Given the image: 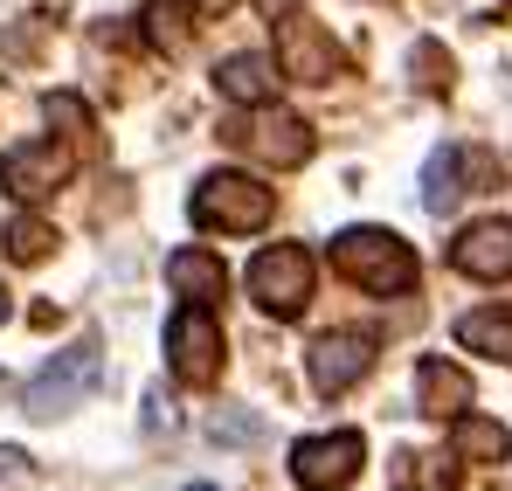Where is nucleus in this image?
Masks as SVG:
<instances>
[{
    "label": "nucleus",
    "instance_id": "obj_8",
    "mask_svg": "<svg viewBox=\"0 0 512 491\" xmlns=\"http://www.w3.org/2000/svg\"><path fill=\"white\" fill-rule=\"evenodd\" d=\"M360 457H367V443L353 429H340V436H305L291 450V478H298V491H346L360 478Z\"/></svg>",
    "mask_w": 512,
    "mask_h": 491
},
{
    "label": "nucleus",
    "instance_id": "obj_16",
    "mask_svg": "<svg viewBox=\"0 0 512 491\" xmlns=\"http://www.w3.org/2000/svg\"><path fill=\"white\" fill-rule=\"evenodd\" d=\"M464 166H471L464 146H436L429 153V166H423V208L429 215H450L464 201Z\"/></svg>",
    "mask_w": 512,
    "mask_h": 491
},
{
    "label": "nucleus",
    "instance_id": "obj_11",
    "mask_svg": "<svg viewBox=\"0 0 512 491\" xmlns=\"http://www.w3.org/2000/svg\"><path fill=\"white\" fill-rule=\"evenodd\" d=\"M450 263L478 284H499L512 277V222H471L457 243H450Z\"/></svg>",
    "mask_w": 512,
    "mask_h": 491
},
{
    "label": "nucleus",
    "instance_id": "obj_17",
    "mask_svg": "<svg viewBox=\"0 0 512 491\" xmlns=\"http://www.w3.org/2000/svg\"><path fill=\"white\" fill-rule=\"evenodd\" d=\"M457 339H464L471 353H492V360L512 367V312H464V319H457Z\"/></svg>",
    "mask_w": 512,
    "mask_h": 491
},
{
    "label": "nucleus",
    "instance_id": "obj_21",
    "mask_svg": "<svg viewBox=\"0 0 512 491\" xmlns=\"http://www.w3.org/2000/svg\"><path fill=\"white\" fill-rule=\"evenodd\" d=\"M146 42H153V49H180V42H187L180 7H146Z\"/></svg>",
    "mask_w": 512,
    "mask_h": 491
},
{
    "label": "nucleus",
    "instance_id": "obj_24",
    "mask_svg": "<svg viewBox=\"0 0 512 491\" xmlns=\"http://www.w3.org/2000/svg\"><path fill=\"white\" fill-rule=\"evenodd\" d=\"M21 471H28V457H21V450H0V485H14Z\"/></svg>",
    "mask_w": 512,
    "mask_h": 491
},
{
    "label": "nucleus",
    "instance_id": "obj_29",
    "mask_svg": "<svg viewBox=\"0 0 512 491\" xmlns=\"http://www.w3.org/2000/svg\"><path fill=\"white\" fill-rule=\"evenodd\" d=\"M187 491H215V485H187Z\"/></svg>",
    "mask_w": 512,
    "mask_h": 491
},
{
    "label": "nucleus",
    "instance_id": "obj_22",
    "mask_svg": "<svg viewBox=\"0 0 512 491\" xmlns=\"http://www.w3.org/2000/svg\"><path fill=\"white\" fill-rule=\"evenodd\" d=\"M416 70H423V90H450V56L436 42H416Z\"/></svg>",
    "mask_w": 512,
    "mask_h": 491
},
{
    "label": "nucleus",
    "instance_id": "obj_3",
    "mask_svg": "<svg viewBox=\"0 0 512 491\" xmlns=\"http://www.w3.org/2000/svg\"><path fill=\"white\" fill-rule=\"evenodd\" d=\"M104 388V360H97V346H70V353H56L35 381H28V415L35 422H56V415H70L84 395Z\"/></svg>",
    "mask_w": 512,
    "mask_h": 491
},
{
    "label": "nucleus",
    "instance_id": "obj_28",
    "mask_svg": "<svg viewBox=\"0 0 512 491\" xmlns=\"http://www.w3.org/2000/svg\"><path fill=\"white\" fill-rule=\"evenodd\" d=\"M0 319H7V291H0Z\"/></svg>",
    "mask_w": 512,
    "mask_h": 491
},
{
    "label": "nucleus",
    "instance_id": "obj_13",
    "mask_svg": "<svg viewBox=\"0 0 512 491\" xmlns=\"http://www.w3.org/2000/svg\"><path fill=\"white\" fill-rule=\"evenodd\" d=\"M167 284L180 291V298L208 305V298L229 291V270H222V256H208V249H173L167 256Z\"/></svg>",
    "mask_w": 512,
    "mask_h": 491
},
{
    "label": "nucleus",
    "instance_id": "obj_20",
    "mask_svg": "<svg viewBox=\"0 0 512 491\" xmlns=\"http://www.w3.org/2000/svg\"><path fill=\"white\" fill-rule=\"evenodd\" d=\"M42 111H49V125H63L70 139H90V104L77 97V90H49Z\"/></svg>",
    "mask_w": 512,
    "mask_h": 491
},
{
    "label": "nucleus",
    "instance_id": "obj_5",
    "mask_svg": "<svg viewBox=\"0 0 512 491\" xmlns=\"http://www.w3.org/2000/svg\"><path fill=\"white\" fill-rule=\"evenodd\" d=\"M229 139L256 153L263 166H305L312 160V125L298 118V111H277V97L270 104H250V118L243 125H229Z\"/></svg>",
    "mask_w": 512,
    "mask_h": 491
},
{
    "label": "nucleus",
    "instance_id": "obj_2",
    "mask_svg": "<svg viewBox=\"0 0 512 491\" xmlns=\"http://www.w3.org/2000/svg\"><path fill=\"white\" fill-rule=\"evenodd\" d=\"M187 215H194L201 229H222V236H256V229L277 215V194H270L263 180H250V173H208V180L194 187Z\"/></svg>",
    "mask_w": 512,
    "mask_h": 491
},
{
    "label": "nucleus",
    "instance_id": "obj_27",
    "mask_svg": "<svg viewBox=\"0 0 512 491\" xmlns=\"http://www.w3.org/2000/svg\"><path fill=\"white\" fill-rule=\"evenodd\" d=\"M256 7H263V14H270V21H277V14H291V7H298V0H256Z\"/></svg>",
    "mask_w": 512,
    "mask_h": 491
},
{
    "label": "nucleus",
    "instance_id": "obj_18",
    "mask_svg": "<svg viewBox=\"0 0 512 491\" xmlns=\"http://www.w3.org/2000/svg\"><path fill=\"white\" fill-rule=\"evenodd\" d=\"M395 491H457V464L423 457V450H402L395 457Z\"/></svg>",
    "mask_w": 512,
    "mask_h": 491
},
{
    "label": "nucleus",
    "instance_id": "obj_6",
    "mask_svg": "<svg viewBox=\"0 0 512 491\" xmlns=\"http://www.w3.org/2000/svg\"><path fill=\"white\" fill-rule=\"evenodd\" d=\"M167 360H173V374L187 381V388H208L215 374H222V326L208 319V305H180L167 319Z\"/></svg>",
    "mask_w": 512,
    "mask_h": 491
},
{
    "label": "nucleus",
    "instance_id": "obj_9",
    "mask_svg": "<svg viewBox=\"0 0 512 491\" xmlns=\"http://www.w3.org/2000/svg\"><path fill=\"white\" fill-rule=\"evenodd\" d=\"M63 180H70V153L56 139H21V146L0 153V187L14 201H49Z\"/></svg>",
    "mask_w": 512,
    "mask_h": 491
},
{
    "label": "nucleus",
    "instance_id": "obj_1",
    "mask_svg": "<svg viewBox=\"0 0 512 491\" xmlns=\"http://www.w3.org/2000/svg\"><path fill=\"white\" fill-rule=\"evenodd\" d=\"M333 270L346 284L374 291V298H402L416 284V249L402 243L395 229H340L333 236Z\"/></svg>",
    "mask_w": 512,
    "mask_h": 491
},
{
    "label": "nucleus",
    "instance_id": "obj_7",
    "mask_svg": "<svg viewBox=\"0 0 512 491\" xmlns=\"http://www.w3.org/2000/svg\"><path fill=\"white\" fill-rule=\"evenodd\" d=\"M270 28H277V70L291 83H333L340 77V49H333V35H326L319 21H305V14L291 7V14H277Z\"/></svg>",
    "mask_w": 512,
    "mask_h": 491
},
{
    "label": "nucleus",
    "instance_id": "obj_4",
    "mask_svg": "<svg viewBox=\"0 0 512 491\" xmlns=\"http://www.w3.org/2000/svg\"><path fill=\"white\" fill-rule=\"evenodd\" d=\"M250 298H256V312H270V319H298L312 305V256L298 243L263 249L250 263Z\"/></svg>",
    "mask_w": 512,
    "mask_h": 491
},
{
    "label": "nucleus",
    "instance_id": "obj_12",
    "mask_svg": "<svg viewBox=\"0 0 512 491\" xmlns=\"http://www.w3.org/2000/svg\"><path fill=\"white\" fill-rule=\"evenodd\" d=\"M416 402H423V415H436V422L464 415V409H471V374L429 353L423 367H416Z\"/></svg>",
    "mask_w": 512,
    "mask_h": 491
},
{
    "label": "nucleus",
    "instance_id": "obj_10",
    "mask_svg": "<svg viewBox=\"0 0 512 491\" xmlns=\"http://www.w3.org/2000/svg\"><path fill=\"white\" fill-rule=\"evenodd\" d=\"M367 367H374V332H326L312 346V388L319 395H346Z\"/></svg>",
    "mask_w": 512,
    "mask_h": 491
},
{
    "label": "nucleus",
    "instance_id": "obj_25",
    "mask_svg": "<svg viewBox=\"0 0 512 491\" xmlns=\"http://www.w3.org/2000/svg\"><path fill=\"white\" fill-rule=\"evenodd\" d=\"M146 422H153V429H160V422H173V409H167V395H160V388L146 395Z\"/></svg>",
    "mask_w": 512,
    "mask_h": 491
},
{
    "label": "nucleus",
    "instance_id": "obj_23",
    "mask_svg": "<svg viewBox=\"0 0 512 491\" xmlns=\"http://www.w3.org/2000/svg\"><path fill=\"white\" fill-rule=\"evenodd\" d=\"M208 436H215V443H256V436H263V422H256V415H215V422H208Z\"/></svg>",
    "mask_w": 512,
    "mask_h": 491
},
{
    "label": "nucleus",
    "instance_id": "obj_19",
    "mask_svg": "<svg viewBox=\"0 0 512 491\" xmlns=\"http://www.w3.org/2000/svg\"><path fill=\"white\" fill-rule=\"evenodd\" d=\"M49 249H56V229H49V222H35V215H14V222H7V256H14V263H42Z\"/></svg>",
    "mask_w": 512,
    "mask_h": 491
},
{
    "label": "nucleus",
    "instance_id": "obj_26",
    "mask_svg": "<svg viewBox=\"0 0 512 491\" xmlns=\"http://www.w3.org/2000/svg\"><path fill=\"white\" fill-rule=\"evenodd\" d=\"M187 7H194V14H229L236 0H187Z\"/></svg>",
    "mask_w": 512,
    "mask_h": 491
},
{
    "label": "nucleus",
    "instance_id": "obj_14",
    "mask_svg": "<svg viewBox=\"0 0 512 491\" xmlns=\"http://www.w3.org/2000/svg\"><path fill=\"white\" fill-rule=\"evenodd\" d=\"M450 450L464 457V464H506V450H512V436H506V422H492V415H450Z\"/></svg>",
    "mask_w": 512,
    "mask_h": 491
},
{
    "label": "nucleus",
    "instance_id": "obj_15",
    "mask_svg": "<svg viewBox=\"0 0 512 491\" xmlns=\"http://www.w3.org/2000/svg\"><path fill=\"white\" fill-rule=\"evenodd\" d=\"M215 90L250 111V104H270L277 97V70L263 56H229V63H215Z\"/></svg>",
    "mask_w": 512,
    "mask_h": 491
}]
</instances>
